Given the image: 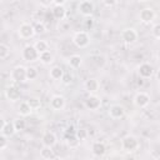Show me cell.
I'll list each match as a JSON object with an SVG mask.
<instances>
[{
    "mask_svg": "<svg viewBox=\"0 0 160 160\" xmlns=\"http://www.w3.org/2000/svg\"><path fill=\"white\" fill-rule=\"evenodd\" d=\"M92 24H94V21H92V19H91V16H88V19H86V21H85L86 29H91V28H92Z\"/></svg>",
    "mask_w": 160,
    "mask_h": 160,
    "instance_id": "8d00e7d4",
    "label": "cell"
},
{
    "mask_svg": "<svg viewBox=\"0 0 160 160\" xmlns=\"http://www.w3.org/2000/svg\"><path fill=\"white\" fill-rule=\"evenodd\" d=\"M78 10H79V12H80L82 16H85V18L91 16L92 12H94V4H92V1L81 0V1L79 2V5H78Z\"/></svg>",
    "mask_w": 160,
    "mask_h": 160,
    "instance_id": "9c48e42d",
    "label": "cell"
},
{
    "mask_svg": "<svg viewBox=\"0 0 160 160\" xmlns=\"http://www.w3.org/2000/svg\"><path fill=\"white\" fill-rule=\"evenodd\" d=\"M9 144V140H8V136H5L2 132H0V150L5 149Z\"/></svg>",
    "mask_w": 160,
    "mask_h": 160,
    "instance_id": "836d02e7",
    "label": "cell"
},
{
    "mask_svg": "<svg viewBox=\"0 0 160 160\" xmlns=\"http://www.w3.org/2000/svg\"><path fill=\"white\" fill-rule=\"evenodd\" d=\"M39 60H40L44 65H50V64L54 61V55H52L49 50H46V51H42V52L39 54Z\"/></svg>",
    "mask_w": 160,
    "mask_h": 160,
    "instance_id": "7402d4cb",
    "label": "cell"
},
{
    "mask_svg": "<svg viewBox=\"0 0 160 160\" xmlns=\"http://www.w3.org/2000/svg\"><path fill=\"white\" fill-rule=\"evenodd\" d=\"M149 102H150V96H149V94H146V92H144V91H139V92L134 96V105H135L136 108L142 109V108L148 106Z\"/></svg>",
    "mask_w": 160,
    "mask_h": 160,
    "instance_id": "7c38bea8",
    "label": "cell"
},
{
    "mask_svg": "<svg viewBox=\"0 0 160 160\" xmlns=\"http://www.w3.org/2000/svg\"><path fill=\"white\" fill-rule=\"evenodd\" d=\"M139 140L134 135H126L121 139V149L125 152H134L139 149Z\"/></svg>",
    "mask_w": 160,
    "mask_h": 160,
    "instance_id": "6da1fadb",
    "label": "cell"
},
{
    "mask_svg": "<svg viewBox=\"0 0 160 160\" xmlns=\"http://www.w3.org/2000/svg\"><path fill=\"white\" fill-rule=\"evenodd\" d=\"M61 80H62V82H64V84H66V85H68V84H70V82L72 81V78H71V76H69V75H66V74L64 72V75H62Z\"/></svg>",
    "mask_w": 160,
    "mask_h": 160,
    "instance_id": "e575fe53",
    "label": "cell"
},
{
    "mask_svg": "<svg viewBox=\"0 0 160 160\" xmlns=\"http://www.w3.org/2000/svg\"><path fill=\"white\" fill-rule=\"evenodd\" d=\"M86 1H92V0H86Z\"/></svg>",
    "mask_w": 160,
    "mask_h": 160,
    "instance_id": "60d3db41",
    "label": "cell"
},
{
    "mask_svg": "<svg viewBox=\"0 0 160 160\" xmlns=\"http://www.w3.org/2000/svg\"><path fill=\"white\" fill-rule=\"evenodd\" d=\"M18 34L21 39L24 40H28V39H31L35 32H34V26L29 22H22L20 26H19V30H18Z\"/></svg>",
    "mask_w": 160,
    "mask_h": 160,
    "instance_id": "8992f818",
    "label": "cell"
},
{
    "mask_svg": "<svg viewBox=\"0 0 160 160\" xmlns=\"http://www.w3.org/2000/svg\"><path fill=\"white\" fill-rule=\"evenodd\" d=\"M34 32H35V35H42L45 31H46V28H45V25L40 21V22H35L34 25Z\"/></svg>",
    "mask_w": 160,
    "mask_h": 160,
    "instance_id": "f546056e",
    "label": "cell"
},
{
    "mask_svg": "<svg viewBox=\"0 0 160 160\" xmlns=\"http://www.w3.org/2000/svg\"><path fill=\"white\" fill-rule=\"evenodd\" d=\"M10 54V49L8 45L0 42V59H6Z\"/></svg>",
    "mask_w": 160,
    "mask_h": 160,
    "instance_id": "4dcf8cb0",
    "label": "cell"
},
{
    "mask_svg": "<svg viewBox=\"0 0 160 160\" xmlns=\"http://www.w3.org/2000/svg\"><path fill=\"white\" fill-rule=\"evenodd\" d=\"M84 105H85V108L86 109H89V110H98V109H100V106H101V99L98 96V95H95V94H90L85 100H84Z\"/></svg>",
    "mask_w": 160,
    "mask_h": 160,
    "instance_id": "ba28073f",
    "label": "cell"
},
{
    "mask_svg": "<svg viewBox=\"0 0 160 160\" xmlns=\"http://www.w3.org/2000/svg\"><path fill=\"white\" fill-rule=\"evenodd\" d=\"M151 35L158 40V39H160V24L159 22H155L154 25H152V28H151Z\"/></svg>",
    "mask_w": 160,
    "mask_h": 160,
    "instance_id": "1f68e13d",
    "label": "cell"
},
{
    "mask_svg": "<svg viewBox=\"0 0 160 160\" xmlns=\"http://www.w3.org/2000/svg\"><path fill=\"white\" fill-rule=\"evenodd\" d=\"M1 132H2L5 136H8V138H9V136H12V135L16 132V131H15V128H14V124H12V122H6V121H5Z\"/></svg>",
    "mask_w": 160,
    "mask_h": 160,
    "instance_id": "cb8c5ba5",
    "label": "cell"
},
{
    "mask_svg": "<svg viewBox=\"0 0 160 160\" xmlns=\"http://www.w3.org/2000/svg\"><path fill=\"white\" fill-rule=\"evenodd\" d=\"M38 78V70L34 66L26 68V80H35Z\"/></svg>",
    "mask_w": 160,
    "mask_h": 160,
    "instance_id": "f1b7e54d",
    "label": "cell"
},
{
    "mask_svg": "<svg viewBox=\"0 0 160 160\" xmlns=\"http://www.w3.org/2000/svg\"><path fill=\"white\" fill-rule=\"evenodd\" d=\"M108 114L111 119L114 120H119V119H122L125 116V109L124 106H121L120 104H112L109 106L108 109Z\"/></svg>",
    "mask_w": 160,
    "mask_h": 160,
    "instance_id": "52a82bcc",
    "label": "cell"
},
{
    "mask_svg": "<svg viewBox=\"0 0 160 160\" xmlns=\"http://www.w3.org/2000/svg\"><path fill=\"white\" fill-rule=\"evenodd\" d=\"M40 156H41L42 159H54V158H55V154H54L52 148L42 145V148H41V150H40Z\"/></svg>",
    "mask_w": 160,
    "mask_h": 160,
    "instance_id": "603a6c76",
    "label": "cell"
},
{
    "mask_svg": "<svg viewBox=\"0 0 160 160\" xmlns=\"http://www.w3.org/2000/svg\"><path fill=\"white\" fill-rule=\"evenodd\" d=\"M138 74L141 79H149L154 75V68L150 62H141L138 68Z\"/></svg>",
    "mask_w": 160,
    "mask_h": 160,
    "instance_id": "8fae6325",
    "label": "cell"
},
{
    "mask_svg": "<svg viewBox=\"0 0 160 160\" xmlns=\"http://www.w3.org/2000/svg\"><path fill=\"white\" fill-rule=\"evenodd\" d=\"M136 1H139V2H145V1H148V0H136Z\"/></svg>",
    "mask_w": 160,
    "mask_h": 160,
    "instance_id": "ab89813d",
    "label": "cell"
},
{
    "mask_svg": "<svg viewBox=\"0 0 160 160\" xmlns=\"http://www.w3.org/2000/svg\"><path fill=\"white\" fill-rule=\"evenodd\" d=\"M4 124H5V120L0 116V132H1V130H2V126H4Z\"/></svg>",
    "mask_w": 160,
    "mask_h": 160,
    "instance_id": "f35d334b",
    "label": "cell"
},
{
    "mask_svg": "<svg viewBox=\"0 0 160 160\" xmlns=\"http://www.w3.org/2000/svg\"><path fill=\"white\" fill-rule=\"evenodd\" d=\"M12 124H14L15 131H22V130H25V128H26V121L22 119V116L19 118V119H16V120H14Z\"/></svg>",
    "mask_w": 160,
    "mask_h": 160,
    "instance_id": "83f0119b",
    "label": "cell"
},
{
    "mask_svg": "<svg viewBox=\"0 0 160 160\" xmlns=\"http://www.w3.org/2000/svg\"><path fill=\"white\" fill-rule=\"evenodd\" d=\"M49 75H50V78H51L52 80H61V78H62V75H64V70H62V68L55 65V66H52V68L50 69Z\"/></svg>",
    "mask_w": 160,
    "mask_h": 160,
    "instance_id": "44dd1931",
    "label": "cell"
},
{
    "mask_svg": "<svg viewBox=\"0 0 160 160\" xmlns=\"http://www.w3.org/2000/svg\"><path fill=\"white\" fill-rule=\"evenodd\" d=\"M72 44L79 49H84V48L89 46V44H90L89 34L85 30H80V31L75 32L72 36Z\"/></svg>",
    "mask_w": 160,
    "mask_h": 160,
    "instance_id": "7a4b0ae2",
    "label": "cell"
},
{
    "mask_svg": "<svg viewBox=\"0 0 160 160\" xmlns=\"http://www.w3.org/2000/svg\"><path fill=\"white\" fill-rule=\"evenodd\" d=\"M155 16H156V14H155V11H154L151 8H144V9H141L140 12H139V19H140V21L144 22V24H150V22H152L154 19H155Z\"/></svg>",
    "mask_w": 160,
    "mask_h": 160,
    "instance_id": "30bf717a",
    "label": "cell"
},
{
    "mask_svg": "<svg viewBox=\"0 0 160 160\" xmlns=\"http://www.w3.org/2000/svg\"><path fill=\"white\" fill-rule=\"evenodd\" d=\"M138 38H139V34H138V31L134 28H126L121 32V39H122V41L125 44H134V42H136Z\"/></svg>",
    "mask_w": 160,
    "mask_h": 160,
    "instance_id": "5b68a950",
    "label": "cell"
},
{
    "mask_svg": "<svg viewBox=\"0 0 160 160\" xmlns=\"http://www.w3.org/2000/svg\"><path fill=\"white\" fill-rule=\"evenodd\" d=\"M18 112H19L20 116L25 118V116H29V115L32 114V109L30 108V105H29V104L26 102V100H25V101H21V102L19 104V106H18Z\"/></svg>",
    "mask_w": 160,
    "mask_h": 160,
    "instance_id": "ac0fdd59",
    "label": "cell"
},
{
    "mask_svg": "<svg viewBox=\"0 0 160 160\" xmlns=\"http://www.w3.org/2000/svg\"><path fill=\"white\" fill-rule=\"evenodd\" d=\"M5 96H6L8 100L15 102V101H18V100L20 99V96H21V91H20V89H19L18 86H15V85H10V86H8L6 90H5Z\"/></svg>",
    "mask_w": 160,
    "mask_h": 160,
    "instance_id": "5bb4252c",
    "label": "cell"
},
{
    "mask_svg": "<svg viewBox=\"0 0 160 160\" xmlns=\"http://www.w3.org/2000/svg\"><path fill=\"white\" fill-rule=\"evenodd\" d=\"M51 1H52L55 5H64L66 0H51Z\"/></svg>",
    "mask_w": 160,
    "mask_h": 160,
    "instance_id": "74e56055",
    "label": "cell"
},
{
    "mask_svg": "<svg viewBox=\"0 0 160 160\" xmlns=\"http://www.w3.org/2000/svg\"><path fill=\"white\" fill-rule=\"evenodd\" d=\"M21 56L25 61H36L39 60V52L38 50L34 48V45H26L24 46L22 51H21Z\"/></svg>",
    "mask_w": 160,
    "mask_h": 160,
    "instance_id": "277c9868",
    "label": "cell"
},
{
    "mask_svg": "<svg viewBox=\"0 0 160 160\" xmlns=\"http://www.w3.org/2000/svg\"><path fill=\"white\" fill-rule=\"evenodd\" d=\"M26 102L30 105V108H31L32 110L40 109V106H41V101H40V99H39V98H35V96L29 98V99L26 100Z\"/></svg>",
    "mask_w": 160,
    "mask_h": 160,
    "instance_id": "4316f807",
    "label": "cell"
},
{
    "mask_svg": "<svg viewBox=\"0 0 160 160\" xmlns=\"http://www.w3.org/2000/svg\"><path fill=\"white\" fill-rule=\"evenodd\" d=\"M75 135L78 136V139H79L80 141H82V140H85V139L88 138V131H86L85 129H79V130L75 131Z\"/></svg>",
    "mask_w": 160,
    "mask_h": 160,
    "instance_id": "d6a6232c",
    "label": "cell"
},
{
    "mask_svg": "<svg viewBox=\"0 0 160 160\" xmlns=\"http://www.w3.org/2000/svg\"><path fill=\"white\" fill-rule=\"evenodd\" d=\"M84 88L86 91H89L90 94H95L99 91L100 89V82L98 81V79H94V78H90L88 79L85 82H84Z\"/></svg>",
    "mask_w": 160,
    "mask_h": 160,
    "instance_id": "2e32d148",
    "label": "cell"
},
{
    "mask_svg": "<svg viewBox=\"0 0 160 160\" xmlns=\"http://www.w3.org/2000/svg\"><path fill=\"white\" fill-rule=\"evenodd\" d=\"M34 48L38 50V52H42V51H46L49 50V44L45 41V40H36L35 44H34Z\"/></svg>",
    "mask_w": 160,
    "mask_h": 160,
    "instance_id": "484cf974",
    "label": "cell"
},
{
    "mask_svg": "<svg viewBox=\"0 0 160 160\" xmlns=\"http://www.w3.org/2000/svg\"><path fill=\"white\" fill-rule=\"evenodd\" d=\"M116 2H118V0H102V4H104L105 6H108V8L114 6Z\"/></svg>",
    "mask_w": 160,
    "mask_h": 160,
    "instance_id": "d590c367",
    "label": "cell"
},
{
    "mask_svg": "<svg viewBox=\"0 0 160 160\" xmlns=\"http://www.w3.org/2000/svg\"><path fill=\"white\" fill-rule=\"evenodd\" d=\"M65 141H66V145L70 148V149H76L80 144V140L78 139V136L75 135V131L71 132L70 135H66L65 136Z\"/></svg>",
    "mask_w": 160,
    "mask_h": 160,
    "instance_id": "d6986e66",
    "label": "cell"
},
{
    "mask_svg": "<svg viewBox=\"0 0 160 160\" xmlns=\"http://www.w3.org/2000/svg\"><path fill=\"white\" fill-rule=\"evenodd\" d=\"M65 104H66V100H65V98L62 95H54V96H51L50 102H49L50 108L52 110H55V111L62 110L65 108Z\"/></svg>",
    "mask_w": 160,
    "mask_h": 160,
    "instance_id": "4fadbf2b",
    "label": "cell"
},
{
    "mask_svg": "<svg viewBox=\"0 0 160 160\" xmlns=\"http://www.w3.org/2000/svg\"><path fill=\"white\" fill-rule=\"evenodd\" d=\"M10 78L15 82H24V81H26V68L22 66V65L15 66L11 70V72H10Z\"/></svg>",
    "mask_w": 160,
    "mask_h": 160,
    "instance_id": "3957f363",
    "label": "cell"
},
{
    "mask_svg": "<svg viewBox=\"0 0 160 160\" xmlns=\"http://www.w3.org/2000/svg\"><path fill=\"white\" fill-rule=\"evenodd\" d=\"M106 152V146L102 141H95L92 142L91 145V154L96 158H100V156H104Z\"/></svg>",
    "mask_w": 160,
    "mask_h": 160,
    "instance_id": "9a60e30c",
    "label": "cell"
},
{
    "mask_svg": "<svg viewBox=\"0 0 160 160\" xmlns=\"http://www.w3.org/2000/svg\"><path fill=\"white\" fill-rule=\"evenodd\" d=\"M81 62H82V59H81L80 55H71V56L69 58V65H70L71 68H74V69L80 68Z\"/></svg>",
    "mask_w": 160,
    "mask_h": 160,
    "instance_id": "d4e9b609",
    "label": "cell"
},
{
    "mask_svg": "<svg viewBox=\"0 0 160 160\" xmlns=\"http://www.w3.org/2000/svg\"><path fill=\"white\" fill-rule=\"evenodd\" d=\"M56 141H58L56 135H55L52 131H46V132H44V135H42V138H41V142H42V145H45V146L52 148L54 145H56Z\"/></svg>",
    "mask_w": 160,
    "mask_h": 160,
    "instance_id": "e0dca14e",
    "label": "cell"
},
{
    "mask_svg": "<svg viewBox=\"0 0 160 160\" xmlns=\"http://www.w3.org/2000/svg\"><path fill=\"white\" fill-rule=\"evenodd\" d=\"M51 12H52V16L55 19H58V20H62L65 18V15H66V10H65L64 5H55L52 8Z\"/></svg>",
    "mask_w": 160,
    "mask_h": 160,
    "instance_id": "ffe728a7",
    "label": "cell"
}]
</instances>
